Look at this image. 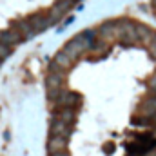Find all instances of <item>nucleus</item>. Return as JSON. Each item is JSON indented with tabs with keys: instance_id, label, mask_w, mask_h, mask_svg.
<instances>
[{
	"instance_id": "nucleus-16",
	"label": "nucleus",
	"mask_w": 156,
	"mask_h": 156,
	"mask_svg": "<svg viewBox=\"0 0 156 156\" xmlns=\"http://www.w3.org/2000/svg\"><path fill=\"white\" fill-rule=\"evenodd\" d=\"M51 156H71L67 151H60V153H55V154H51Z\"/></svg>"
},
{
	"instance_id": "nucleus-1",
	"label": "nucleus",
	"mask_w": 156,
	"mask_h": 156,
	"mask_svg": "<svg viewBox=\"0 0 156 156\" xmlns=\"http://www.w3.org/2000/svg\"><path fill=\"white\" fill-rule=\"evenodd\" d=\"M118 42L125 44V45H133V44H138V35H136V27L133 22H127V20H122L118 22Z\"/></svg>"
},
{
	"instance_id": "nucleus-15",
	"label": "nucleus",
	"mask_w": 156,
	"mask_h": 156,
	"mask_svg": "<svg viewBox=\"0 0 156 156\" xmlns=\"http://www.w3.org/2000/svg\"><path fill=\"white\" fill-rule=\"evenodd\" d=\"M149 93H154L156 94V75H153L151 80H149Z\"/></svg>"
},
{
	"instance_id": "nucleus-13",
	"label": "nucleus",
	"mask_w": 156,
	"mask_h": 156,
	"mask_svg": "<svg viewBox=\"0 0 156 156\" xmlns=\"http://www.w3.org/2000/svg\"><path fill=\"white\" fill-rule=\"evenodd\" d=\"M138 111H142L144 116H151V115H154L156 113V94L154 93H153L151 98H145V100L138 105Z\"/></svg>"
},
{
	"instance_id": "nucleus-8",
	"label": "nucleus",
	"mask_w": 156,
	"mask_h": 156,
	"mask_svg": "<svg viewBox=\"0 0 156 156\" xmlns=\"http://www.w3.org/2000/svg\"><path fill=\"white\" fill-rule=\"evenodd\" d=\"M47 151H49V154H55V153H60V151H67V138H64V136H49Z\"/></svg>"
},
{
	"instance_id": "nucleus-4",
	"label": "nucleus",
	"mask_w": 156,
	"mask_h": 156,
	"mask_svg": "<svg viewBox=\"0 0 156 156\" xmlns=\"http://www.w3.org/2000/svg\"><path fill=\"white\" fill-rule=\"evenodd\" d=\"M64 80H66V75L62 69L51 66L47 76H45V89H56V87H62L64 85Z\"/></svg>"
},
{
	"instance_id": "nucleus-3",
	"label": "nucleus",
	"mask_w": 156,
	"mask_h": 156,
	"mask_svg": "<svg viewBox=\"0 0 156 156\" xmlns=\"http://www.w3.org/2000/svg\"><path fill=\"white\" fill-rule=\"evenodd\" d=\"M27 22L31 24V27H33L35 35L40 33V31H44V29H47V27L53 24V20H51L49 13H45V11H38V13L31 15V16L27 18Z\"/></svg>"
},
{
	"instance_id": "nucleus-12",
	"label": "nucleus",
	"mask_w": 156,
	"mask_h": 156,
	"mask_svg": "<svg viewBox=\"0 0 156 156\" xmlns=\"http://www.w3.org/2000/svg\"><path fill=\"white\" fill-rule=\"evenodd\" d=\"M13 27H15V29H18V33L22 35V38H24V40L35 37V31H33L31 24L27 22V18H24V20H16V22L13 24Z\"/></svg>"
},
{
	"instance_id": "nucleus-2",
	"label": "nucleus",
	"mask_w": 156,
	"mask_h": 156,
	"mask_svg": "<svg viewBox=\"0 0 156 156\" xmlns=\"http://www.w3.org/2000/svg\"><path fill=\"white\" fill-rule=\"evenodd\" d=\"M98 38L105 44H113L118 42V22H104L98 29H96Z\"/></svg>"
},
{
	"instance_id": "nucleus-5",
	"label": "nucleus",
	"mask_w": 156,
	"mask_h": 156,
	"mask_svg": "<svg viewBox=\"0 0 156 156\" xmlns=\"http://www.w3.org/2000/svg\"><path fill=\"white\" fill-rule=\"evenodd\" d=\"M22 35L18 33V29H15L13 26L9 27V29H4L2 33H0V42L2 44H5V45H9V47H15V45H18V44H22Z\"/></svg>"
},
{
	"instance_id": "nucleus-10",
	"label": "nucleus",
	"mask_w": 156,
	"mask_h": 156,
	"mask_svg": "<svg viewBox=\"0 0 156 156\" xmlns=\"http://www.w3.org/2000/svg\"><path fill=\"white\" fill-rule=\"evenodd\" d=\"M55 118L66 122V123H75L76 122V109H71V107H58L55 111Z\"/></svg>"
},
{
	"instance_id": "nucleus-9",
	"label": "nucleus",
	"mask_w": 156,
	"mask_h": 156,
	"mask_svg": "<svg viewBox=\"0 0 156 156\" xmlns=\"http://www.w3.org/2000/svg\"><path fill=\"white\" fill-rule=\"evenodd\" d=\"M73 64H75V60H73L67 53H64V51H58V53L55 55V58H53V66L58 67V69H62V71L69 69Z\"/></svg>"
},
{
	"instance_id": "nucleus-18",
	"label": "nucleus",
	"mask_w": 156,
	"mask_h": 156,
	"mask_svg": "<svg viewBox=\"0 0 156 156\" xmlns=\"http://www.w3.org/2000/svg\"><path fill=\"white\" fill-rule=\"evenodd\" d=\"M0 64H2V60H0Z\"/></svg>"
},
{
	"instance_id": "nucleus-17",
	"label": "nucleus",
	"mask_w": 156,
	"mask_h": 156,
	"mask_svg": "<svg viewBox=\"0 0 156 156\" xmlns=\"http://www.w3.org/2000/svg\"><path fill=\"white\" fill-rule=\"evenodd\" d=\"M153 5H154V7H156V0H153Z\"/></svg>"
},
{
	"instance_id": "nucleus-6",
	"label": "nucleus",
	"mask_w": 156,
	"mask_h": 156,
	"mask_svg": "<svg viewBox=\"0 0 156 156\" xmlns=\"http://www.w3.org/2000/svg\"><path fill=\"white\" fill-rule=\"evenodd\" d=\"M73 2H75V0H56V2L53 4L51 11H49V16H51V20L55 22L56 18L64 16V15H66V13H67V11L71 9Z\"/></svg>"
},
{
	"instance_id": "nucleus-14",
	"label": "nucleus",
	"mask_w": 156,
	"mask_h": 156,
	"mask_svg": "<svg viewBox=\"0 0 156 156\" xmlns=\"http://www.w3.org/2000/svg\"><path fill=\"white\" fill-rule=\"evenodd\" d=\"M11 51H13V47H9V45H5V44L0 42V60H5L11 55Z\"/></svg>"
},
{
	"instance_id": "nucleus-11",
	"label": "nucleus",
	"mask_w": 156,
	"mask_h": 156,
	"mask_svg": "<svg viewBox=\"0 0 156 156\" xmlns=\"http://www.w3.org/2000/svg\"><path fill=\"white\" fill-rule=\"evenodd\" d=\"M58 107H71V109H78L80 107V98L73 93H62V96L58 98Z\"/></svg>"
},
{
	"instance_id": "nucleus-7",
	"label": "nucleus",
	"mask_w": 156,
	"mask_h": 156,
	"mask_svg": "<svg viewBox=\"0 0 156 156\" xmlns=\"http://www.w3.org/2000/svg\"><path fill=\"white\" fill-rule=\"evenodd\" d=\"M49 133H51V136H64V138H69V134H71V125L66 123V122H62V120H58V118H53L51 127H49Z\"/></svg>"
}]
</instances>
